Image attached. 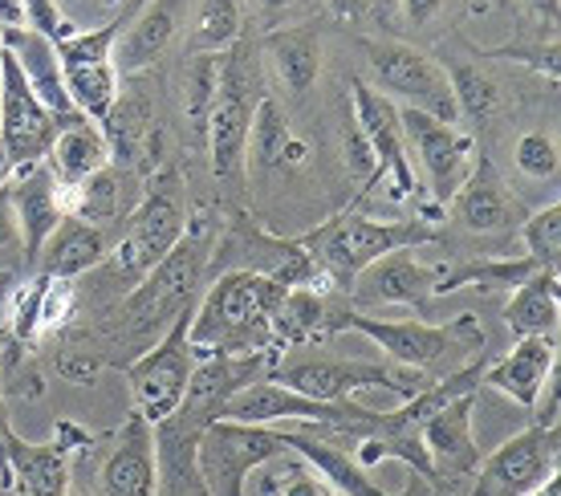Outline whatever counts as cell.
Listing matches in <instances>:
<instances>
[{
	"label": "cell",
	"instance_id": "1",
	"mask_svg": "<svg viewBox=\"0 0 561 496\" xmlns=\"http://www.w3.org/2000/svg\"><path fill=\"white\" fill-rule=\"evenodd\" d=\"M280 285L253 269H232L220 281L208 285V293L196 301L192 310V326L187 342L196 358L211 355H256V350H273V334H268V313L277 301Z\"/></svg>",
	"mask_w": 561,
	"mask_h": 496
},
{
	"label": "cell",
	"instance_id": "2",
	"mask_svg": "<svg viewBox=\"0 0 561 496\" xmlns=\"http://www.w3.org/2000/svg\"><path fill=\"white\" fill-rule=\"evenodd\" d=\"M211 253H216V228L211 216H187V228L159 265L142 277L123 301L130 334H163L183 310H196V293L208 277Z\"/></svg>",
	"mask_w": 561,
	"mask_h": 496
},
{
	"label": "cell",
	"instance_id": "3",
	"mask_svg": "<svg viewBox=\"0 0 561 496\" xmlns=\"http://www.w3.org/2000/svg\"><path fill=\"white\" fill-rule=\"evenodd\" d=\"M439 232L427 216H408V220H366V216H337L330 224H322L318 232L301 237V244L309 249L313 265L322 273V285L334 289H351L354 277L375 265L387 253H403V249H420L432 244Z\"/></svg>",
	"mask_w": 561,
	"mask_h": 496
},
{
	"label": "cell",
	"instance_id": "4",
	"mask_svg": "<svg viewBox=\"0 0 561 496\" xmlns=\"http://www.w3.org/2000/svg\"><path fill=\"white\" fill-rule=\"evenodd\" d=\"M337 330H358L391 358L394 367L420 370L427 374L432 367H444L448 358L460 355H484V330L472 313H460L456 322H415V318H370V313L342 310L334 313V334Z\"/></svg>",
	"mask_w": 561,
	"mask_h": 496
},
{
	"label": "cell",
	"instance_id": "5",
	"mask_svg": "<svg viewBox=\"0 0 561 496\" xmlns=\"http://www.w3.org/2000/svg\"><path fill=\"white\" fill-rule=\"evenodd\" d=\"M187 228V199H183V184L175 171L154 175L142 199L135 204L127 228H123V241L114 249V269L127 277V289L147 277V273L175 249V241Z\"/></svg>",
	"mask_w": 561,
	"mask_h": 496
},
{
	"label": "cell",
	"instance_id": "6",
	"mask_svg": "<svg viewBox=\"0 0 561 496\" xmlns=\"http://www.w3.org/2000/svg\"><path fill=\"white\" fill-rule=\"evenodd\" d=\"M280 452H289L280 424L211 419L196 440V472L208 496H244L249 476Z\"/></svg>",
	"mask_w": 561,
	"mask_h": 496
},
{
	"label": "cell",
	"instance_id": "7",
	"mask_svg": "<svg viewBox=\"0 0 561 496\" xmlns=\"http://www.w3.org/2000/svg\"><path fill=\"white\" fill-rule=\"evenodd\" d=\"M363 49L370 85L379 90L382 99L403 102L408 111L432 114L439 123H460L448 70L432 54H423V49L403 42H366Z\"/></svg>",
	"mask_w": 561,
	"mask_h": 496
},
{
	"label": "cell",
	"instance_id": "8",
	"mask_svg": "<svg viewBox=\"0 0 561 496\" xmlns=\"http://www.w3.org/2000/svg\"><path fill=\"white\" fill-rule=\"evenodd\" d=\"M268 379L289 387L297 395L322 399V403H342L363 387H382L399 399H411L415 391L432 383L420 370L387 367V362H358V358H297V362H280L268 370Z\"/></svg>",
	"mask_w": 561,
	"mask_h": 496
},
{
	"label": "cell",
	"instance_id": "9",
	"mask_svg": "<svg viewBox=\"0 0 561 496\" xmlns=\"http://www.w3.org/2000/svg\"><path fill=\"white\" fill-rule=\"evenodd\" d=\"M253 82H256V66L249 70L244 49L220 57V82H216V99H211L204 142H208V155H211V175L225 180V184L240 180L244 155H249V127H253V114H256V102L249 94Z\"/></svg>",
	"mask_w": 561,
	"mask_h": 496
},
{
	"label": "cell",
	"instance_id": "10",
	"mask_svg": "<svg viewBox=\"0 0 561 496\" xmlns=\"http://www.w3.org/2000/svg\"><path fill=\"white\" fill-rule=\"evenodd\" d=\"M187 326H192V310H183L180 318L159 334L154 350L135 358L127 370L135 412H139L147 424L168 419L183 403L187 383H192V374H196V350H192V342H187Z\"/></svg>",
	"mask_w": 561,
	"mask_h": 496
},
{
	"label": "cell",
	"instance_id": "11",
	"mask_svg": "<svg viewBox=\"0 0 561 496\" xmlns=\"http://www.w3.org/2000/svg\"><path fill=\"white\" fill-rule=\"evenodd\" d=\"M54 139H57V118L45 111L42 99L28 85L25 70L4 49L0 54V147H4L13 171L28 168V163H45Z\"/></svg>",
	"mask_w": 561,
	"mask_h": 496
},
{
	"label": "cell",
	"instance_id": "12",
	"mask_svg": "<svg viewBox=\"0 0 561 496\" xmlns=\"http://www.w3.org/2000/svg\"><path fill=\"white\" fill-rule=\"evenodd\" d=\"M558 424H534L480 460L472 496H529L558 476Z\"/></svg>",
	"mask_w": 561,
	"mask_h": 496
},
{
	"label": "cell",
	"instance_id": "13",
	"mask_svg": "<svg viewBox=\"0 0 561 496\" xmlns=\"http://www.w3.org/2000/svg\"><path fill=\"white\" fill-rule=\"evenodd\" d=\"M403 123V139L408 151H415L427 171V196L432 208H448L451 196L460 192V184L472 171V135H463L460 123H439L423 111H399Z\"/></svg>",
	"mask_w": 561,
	"mask_h": 496
},
{
	"label": "cell",
	"instance_id": "14",
	"mask_svg": "<svg viewBox=\"0 0 561 496\" xmlns=\"http://www.w3.org/2000/svg\"><path fill=\"white\" fill-rule=\"evenodd\" d=\"M354 127L363 135L366 151L375 159V180H391V192L399 199L420 196V180L411 171V151L403 139V123H399V106L382 99L370 82H354Z\"/></svg>",
	"mask_w": 561,
	"mask_h": 496
},
{
	"label": "cell",
	"instance_id": "15",
	"mask_svg": "<svg viewBox=\"0 0 561 496\" xmlns=\"http://www.w3.org/2000/svg\"><path fill=\"white\" fill-rule=\"evenodd\" d=\"M82 443H94V436H85L82 427H73V424L57 427L54 443H28L9 427V431H4V443H0L9 484L25 496H66L70 472H73V452H78Z\"/></svg>",
	"mask_w": 561,
	"mask_h": 496
},
{
	"label": "cell",
	"instance_id": "16",
	"mask_svg": "<svg viewBox=\"0 0 561 496\" xmlns=\"http://www.w3.org/2000/svg\"><path fill=\"white\" fill-rule=\"evenodd\" d=\"M477 395L451 399L448 407L432 412L420 424V440L427 448L435 484H456L477 476L480 469V443H477Z\"/></svg>",
	"mask_w": 561,
	"mask_h": 496
},
{
	"label": "cell",
	"instance_id": "17",
	"mask_svg": "<svg viewBox=\"0 0 561 496\" xmlns=\"http://www.w3.org/2000/svg\"><path fill=\"white\" fill-rule=\"evenodd\" d=\"M9 199H13V216L21 224V253H25V269H37L45 241L54 237V228L66 220L61 208V180L57 171L45 163H28L9 175Z\"/></svg>",
	"mask_w": 561,
	"mask_h": 496
},
{
	"label": "cell",
	"instance_id": "18",
	"mask_svg": "<svg viewBox=\"0 0 561 496\" xmlns=\"http://www.w3.org/2000/svg\"><path fill=\"white\" fill-rule=\"evenodd\" d=\"M451 216H456V224L477 237H505V232H517L529 212L505 187V180L492 171L489 159H480L472 163L460 192L451 196Z\"/></svg>",
	"mask_w": 561,
	"mask_h": 496
},
{
	"label": "cell",
	"instance_id": "19",
	"mask_svg": "<svg viewBox=\"0 0 561 496\" xmlns=\"http://www.w3.org/2000/svg\"><path fill=\"white\" fill-rule=\"evenodd\" d=\"M553 370H558V334H529V338H517L505 358L496 362L489 358L484 387L508 395L525 412H537L541 387L553 379Z\"/></svg>",
	"mask_w": 561,
	"mask_h": 496
},
{
	"label": "cell",
	"instance_id": "20",
	"mask_svg": "<svg viewBox=\"0 0 561 496\" xmlns=\"http://www.w3.org/2000/svg\"><path fill=\"white\" fill-rule=\"evenodd\" d=\"M159 460H154V424L139 412L118 427L111 455L102 460V493L106 496H154Z\"/></svg>",
	"mask_w": 561,
	"mask_h": 496
},
{
	"label": "cell",
	"instance_id": "21",
	"mask_svg": "<svg viewBox=\"0 0 561 496\" xmlns=\"http://www.w3.org/2000/svg\"><path fill=\"white\" fill-rule=\"evenodd\" d=\"M354 298L358 301H382V305H408V310L427 313L435 298V269L420 265L411 249L387 253L375 265H366L354 277Z\"/></svg>",
	"mask_w": 561,
	"mask_h": 496
},
{
	"label": "cell",
	"instance_id": "22",
	"mask_svg": "<svg viewBox=\"0 0 561 496\" xmlns=\"http://www.w3.org/2000/svg\"><path fill=\"white\" fill-rule=\"evenodd\" d=\"M183 13H187V0H147V9L114 42V70H118V78L147 70V66H154L159 57L168 54V45L175 42V33L183 25Z\"/></svg>",
	"mask_w": 561,
	"mask_h": 496
},
{
	"label": "cell",
	"instance_id": "23",
	"mask_svg": "<svg viewBox=\"0 0 561 496\" xmlns=\"http://www.w3.org/2000/svg\"><path fill=\"white\" fill-rule=\"evenodd\" d=\"M285 448L301 455L337 496H391L387 488L370 481V472L354 460L351 448H342L330 436V427H318V436H309V431H294V427L285 424Z\"/></svg>",
	"mask_w": 561,
	"mask_h": 496
},
{
	"label": "cell",
	"instance_id": "24",
	"mask_svg": "<svg viewBox=\"0 0 561 496\" xmlns=\"http://www.w3.org/2000/svg\"><path fill=\"white\" fill-rule=\"evenodd\" d=\"M268 334H273V350H289V346H309L334 334V310L325 301L322 289L313 285H294L280 289L268 313Z\"/></svg>",
	"mask_w": 561,
	"mask_h": 496
},
{
	"label": "cell",
	"instance_id": "25",
	"mask_svg": "<svg viewBox=\"0 0 561 496\" xmlns=\"http://www.w3.org/2000/svg\"><path fill=\"white\" fill-rule=\"evenodd\" d=\"M111 256V241H106V228H94L78 220V216H66L61 224L54 228V237L45 241L37 265L49 277H82V273L99 269L102 261Z\"/></svg>",
	"mask_w": 561,
	"mask_h": 496
},
{
	"label": "cell",
	"instance_id": "26",
	"mask_svg": "<svg viewBox=\"0 0 561 496\" xmlns=\"http://www.w3.org/2000/svg\"><path fill=\"white\" fill-rule=\"evenodd\" d=\"M265 57L280 85H289L294 94H306L322 73V37H318L313 21L273 28L265 37Z\"/></svg>",
	"mask_w": 561,
	"mask_h": 496
},
{
	"label": "cell",
	"instance_id": "27",
	"mask_svg": "<svg viewBox=\"0 0 561 496\" xmlns=\"http://www.w3.org/2000/svg\"><path fill=\"white\" fill-rule=\"evenodd\" d=\"M558 322H561L558 269H537L505 301V326L517 338H529V334H558Z\"/></svg>",
	"mask_w": 561,
	"mask_h": 496
},
{
	"label": "cell",
	"instance_id": "28",
	"mask_svg": "<svg viewBox=\"0 0 561 496\" xmlns=\"http://www.w3.org/2000/svg\"><path fill=\"white\" fill-rule=\"evenodd\" d=\"M111 163H114L111 142H106L102 127H94V118H85V114L78 123H66V127L57 130L54 147H49V168L66 184H78V180L111 168Z\"/></svg>",
	"mask_w": 561,
	"mask_h": 496
},
{
	"label": "cell",
	"instance_id": "29",
	"mask_svg": "<svg viewBox=\"0 0 561 496\" xmlns=\"http://www.w3.org/2000/svg\"><path fill=\"white\" fill-rule=\"evenodd\" d=\"M301 159H306V142L294 135V127L280 114L277 102L261 99L253 114V127H249V155H244V163L285 168V163H301Z\"/></svg>",
	"mask_w": 561,
	"mask_h": 496
},
{
	"label": "cell",
	"instance_id": "30",
	"mask_svg": "<svg viewBox=\"0 0 561 496\" xmlns=\"http://www.w3.org/2000/svg\"><path fill=\"white\" fill-rule=\"evenodd\" d=\"M244 496H337V493L297 452H280L273 460H265L249 476Z\"/></svg>",
	"mask_w": 561,
	"mask_h": 496
},
{
	"label": "cell",
	"instance_id": "31",
	"mask_svg": "<svg viewBox=\"0 0 561 496\" xmlns=\"http://www.w3.org/2000/svg\"><path fill=\"white\" fill-rule=\"evenodd\" d=\"M240 37V0H199L187 49L192 54H225Z\"/></svg>",
	"mask_w": 561,
	"mask_h": 496
},
{
	"label": "cell",
	"instance_id": "32",
	"mask_svg": "<svg viewBox=\"0 0 561 496\" xmlns=\"http://www.w3.org/2000/svg\"><path fill=\"white\" fill-rule=\"evenodd\" d=\"M102 135L118 155H139V142L151 135V102L142 94H118L102 118Z\"/></svg>",
	"mask_w": 561,
	"mask_h": 496
},
{
	"label": "cell",
	"instance_id": "33",
	"mask_svg": "<svg viewBox=\"0 0 561 496\" xmlns=\"http://www.w3.org/2000/svg\"><path fill=\"white\" fill-rule=\"evenodd\" d=\"M444 70H448L456 114H460V118H472V123H484V118L496 111V102H501L496 82H492L480 66H468V61H451Z\"/></svg>",
	"mask_w": 561,
	"mask_h": 496
},
{
	"label": "cell",
	"instance_id": "34",
	"mask_svg": "<svg viewBox=\"0 0 561 496\" xmlns=\"http://www.w3.org/2000/svg\"><path fill=\"white\" fill-rule=\"evenodd\" d=\"M520 241H525V256L537 261V269H558V256H561V208H558V199L546 204L541 212L525 216V224H520Z\"/></svg>",
	"mask_w": 561,
	"mask_h": 496
},
{
	"label": "cell",
	"instance_id": "35",
	"mask_svg": "<svg viewBox=\"0 0 561 496\" xmlns=\"http://www.w3.org/2000/svg\"><path fill=\"white\" fill-rule=\"evenodd\" d=\"M517 168L520 175H529V180H558V142L541 135V130H529V135H520L517 139Z\"/></svg>",
	"mask_w": 561,
	"mask_h": 496
},
{
	"label": "cell",
	"instance_id": "36",
	"mask_svg": "<svg viewBox=\"0 0 561 496\" xmlns=\"http://www.w3.org/2000/svg\"><path fill=\"white\" fill-rule=\"evenodd\" d=\"M318 9H325V0H256V16L265 33L285 25H306L318 16Z\"/></svg>",
	"mask_w": 561,
	"mask_h": 496
},
{
	"label": "cell",
	"instance_id": "37",
	"mask_svg": "<svg viewBox=\"0 0 561 496\" xmlns=\"http://www.w3.org/2000/svg\"><path fill=\"white\" fill-rule=\"evenodd\" d=\"M21 249V224L13 216V199H9V184L0 187V253H16Z\"/></svg>",
	"mask_w": 561,
	"mask_h": 496
},
{
	"label": "cell",
	"instance_id": "38",
	"mask_svg": "<svg viewBox=\"0 0 561 496\" xmlns=\"http://www.w3.org/2000/svg\"><path fill=\"white\" fill-rule=\"evenodd\" d=\"M444 4L448 0H399V9H403V16H408L411 25H432Z\"/></svg>",
	"mask_w": 561,
	"mask_h": 496
},
{
	"label": "cell",
	"instance_id": "39",
	"mask_svg": "<svg viewBox=\"0 0 561 496\" xmlns=\"http://www.w3.org/2000/svg\"><path fill=\"white\" fill-rule=\"evenodd\" d=\"M25 28V0H0V33Z\"/></svg>",
	"mask_w": 561,
	"mask_h": 496
},
{
	"label": "cell",
	"instance_id": "40",
	"mask_svg": "<svg viewBox=\"0 0 561 496\" xmlns=\"http://www.w3.org/2000/svg\"><path fill=\"white\" fill-rule=\"evenodd\" d=\"M13 289H16V273L0 269V313H4V305H9V298H13Z\"/></svg>",
	"mask_w": 561,
	"mask_h": 496
},
{
	"label": "cell",
	"instance_id": "41",
	"mask_svg": "<svg viewBox=\"0 0 561 496\" xmlns=\"http://www.w3.org/2000/svg\"><path fill=\"white\" fill-rule=\"evenodd\" d=\"M537 16H546V21H558V0H525Z\"/></svg>",
	"mask_w": 561,
	"mask_h": 496
},
{
	"label": "cell",
	"instance_id": "42",
	"mask_svg": "<svg viewBox=\"0 0 561 496\" xmlns=\"http://www.w3.org/2000/svg\"><path fill=\"white\" fill-rule=\"evenodd\" d=\"M529 496H561V481H558V476H549V481L537 484V488Z\"/></svg>",
	"mask_w": 561,
	"mask_h": 496
},
{
	"label": "cell",
	"instance_id": "43",
	"mask_svg": "<svg viewBox=\"0 0 561 496\" xmlns=\"http://www.w3.org/2000/svg\"><path fill=\"white\" fill-rule=\"evenodd\" d=\"M391 496H427V481L420 476V481H411L408 488H403V493H391Z\"/></svg>",
	"mask_w": 561,
	"mask_h": 496
},
{
	"label": "cell",
	"instance_id": "44",
	"mask_svg": "<svg viewBox=\"0 0 561 496\" xmlns=\"http://www.w3.org/2000/svg\"><path fill=\"white\" fill-rule=\"evenodd\" d=\"M9 175H13V163H9V155H4V147H0V187L9 184Z\"/></svg>",
	"mask_w": 561,
	"mask_h": 496
},
{
	"label": "cell",
	"instance_id": "45",
	"mask_svg": "<svg viewBox=\"0 0 561 496\" xmlns=\"http://www.w3.org/2000/svg\"><path fill=\"white\" fill-rule=\"evenodd\" d=\"M0 54H4V45H0Z\"/></svg>",
	"mask_w": 561,
	"mask_h": 496
}]
</instances>
